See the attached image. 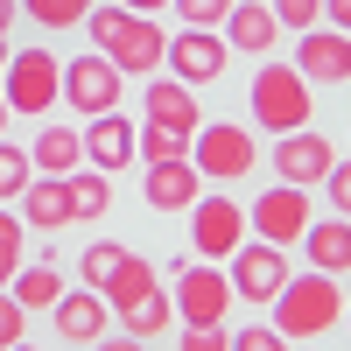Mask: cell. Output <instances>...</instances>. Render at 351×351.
Instances as JSON below:
<instances>
[{
  "label": "cell",
  "instance_id": "obj_1",
  "mask_svg": "<svg viewBox=\"0 0 351 351\" xmlns=\"http://www.w3.org/2000/svg\"><path fill=\"white\" fill-rule=\"evenodd\" d=\"M84 28H92L99 56H112V64H120V77H155V71H162V56H169L162 21H155V14H127L120 0L92 8V14H84Z\"/></svg>",
  "mask_w": 351,
  "mask_h": 351
},
{
  "label": "cell",
  "instance_id": "obj_2",
  "mask_svg": "<svg viewBox=\"0 0 351 351\" xmlns=\"http://www.w3.org/2000/svg\"><path fill=\"white\" fill-rule=\"evenodd\" d=\"M344 324V288L337 274H288V288L274 295V330L295 344V337H330Z\"/></svg>",
  "mask_w": 351,
  "mask_h": 351
},
{
  "label": "cell",
  "instance_id": "obj_3",
  "mask_svg": "<svg viewBox=\"0 0 351 351\" xmlns=\"http://www.w3.org/2000/svg\"><path fill=\"white\" fill-rule=\"evenodd\" d=\"M246 112L260 127H267L274 141L281 134H295V127H309V77L295 71V64H281V56H267V64L253 71V84H246Z\"/></svg>",
  "mask_w": 351,
  "mask_h": 351
},
{
  "label": "cell",
  "instance_id": "obj_4",
  "mask_svg": "<svg viewBox=\"0 0 351 351\" xmlns=\"http://www.w3.org/2000/svg\"><path fill=\"white\" fill-rule=\"evenodd\" d=\"M190 169L204 176V183H239V176H253L260 169L253 127H239V120H204L190 134Z\"/></svg>",
  "mask_w": 351,
  "mask_h": 351
},
{
  "label": "cell",
  "instance_id": "obj_5",
  "mask_svg": "<svg viewBox=\"0 0 351 351\" xmlns=\"http://www.w3.org/2000/svg\"><path fill=\"white\" fill-rule=\"evenodd\" d=\"M309 218H316V204H309V190H295V183H274V190H260V197L246 204V232H253V239H267V246H302Z\"/></svg>",
  "mask_w": 351,
  "mask_h": 351
},
{
  "label": "cell",
  "instance_id": "obj_6",
  "mask_svg": "<svg viewBox=\"0 0 351 351\" xmlns=\"http://www.w3.org/2000/svg\"><path fill=\"white\" fill-rule=\"evenodd\" d=\"M232 302H239V295H232V281L218 267H197V260H190V267L176 274V324H183V330H218L232 316Z\"/></svg>",
  "mask_w": 351,
  "mask_h": 351
},
{
  "label": "cell",
  "instance_id": "obj_7",
  "mask_svg": "<svg viewBox=\"0 0 351 351\" xmlns=\"http://www.w3.org/2000/svg\"><path fill=\"white\" fill-rule=\"evenodd\" d=\"M0 92H8L14 112H43V120H49V106L64 99V64H56L49 49H14V64H8V77H0Z\"/></svg>",
  "mask_w": 351,
  "mask_h": 351
},
{
  "label": "cell",
  "instance_id": "obj_8",
  "mask_svg": "<svg viewBox=\"0 0 351 351\" xmlns=\"http://www.w3.org/2000/svg\"><path fill=\"white\" fill-rule=\"evenodd\" d=\"M288 246H267V239H246L239 253L225 260V281H232V295L239 302H274L281 288H288Z\"/></svg>",
  "mask_w": 351,
  "mask_h": 351
},
{
  "label": "cell",
  "instance_id": "obj_9",
  "mask_svg": "<svg viewBox=\"0 0 351 351\" xmlns=\"http://www.w3.org/2000/svg\"><path fill=\"white\" fill-rule=\"evenodd\" d=\"M225 64H232V49H225V36L218 28H176L169 36V56H162V71L176 77V84H218L225 77Z\"/></svg>",
  "mask_w": 351,
  "mask_h": 351
},
{
  "label": "cell",
  "instance_id": "obj_10",
  "mask_svg": "<svg viewBox=\"0 0 351 351\" xmlns=\"http://www.w3.org/2000/svg\"><path fill=\"white\" fill-rule=\"evenodd\" d=\"M120 92H127V77H120L112 56H71L64 64V99H71V112H84V120L120 112Z\"/></svg>",
  "mask_w": 351,
  "mask_h": 351
},
{
  "label": "cell",
  "instance_id": "obj_11",
  "mask_svg": "<svg viewBox=\"0 0 351 351\" xmlns=\"http://www.w3.org/2000/svg\"><path fill=\"white\" fill-rule=\"evenodd\" d=\"M253 239L246 232V211L232 197H197L190 204V246H197V260H232Z\"/></svg>",
  "mask_w": 351,
  "mask_h": 351
},
{
  "label": "cell",
  "instance_id": "obj_12",
  "mask_svg": "<svg viewBox=\"0 0 351 351\" xmlns=\"http://www.w3.org/2000/svg\"><path fill=\"white\" fill-rule=\"evenodd\" d=\"M337 169V148L324 134H309V127H295V134H281L274 141V183H295V190H316L324 176Z\"/></svg>",
  "mask_w": 351,
  "mask_h": 351
},
{
  "label": "cell",
  "instance_id": "obj_13",
  "mask_svg": "<svg viewBox=\"0 0 351 351\" xmlns=\"http://www.w3.org/2000/svg\"><path fill=\"white\" fill-rule=\"evenodd\" d=\"M288 64H295L309 84H351V36L316 21V28L295 36V56H288Z\"/></svg>",
  "mask_w": 351,
  "mask_h": 351
},
{
  "label": "cell",
  "instance_id": "obj_14",
  "mask_svg": "<svg viewBox=\"0 0 351 351\" xmlns=\"http://www.w3.org/2000/svg\"><path fill=\"white\" fill-rule=\"evenodd\" d=\"M225 49L232 56H274V36H281V21L267 0H232V14H225Z\"/></svg>",
  "mask_w": 351,
  "mask_h": 351
},
{
  "label": "cell",
  "instance_id": "obj_15",
  "mask_svg": "<svg viewBox=\"0 0 351 351\" xmlns=\"http://www.w3.org/2000/svg\"><path fill=\"white\" fill-rule=\"evenodd\" d=\"M106 316H112V309H106L99 288H64V302L49 309V324H56V337H64V344L84 351V344H99V337H106Z\"/></svg>",
  "mask_w": 351,
  "mask_h": 351
},
{
  "label": "cell",
  "instance_id": "obj_16",
  "mask_svg": "<svg viewBox=\"0 0 351 351\" xmlns=\"http://www.w3.org/2000/svg\"><path fill=\"white\" fill-rule=\"evenodd\" d=\"M141 112H148V127H169V134H197L204 127V112H197V92L190 84H176V77H148V99H141Z\"/></svg>",
  "mask_w": 351,
  "mask_h": 351
},
{
  "label": "cell",
  "instance_id": "obj_17",
  "mask_svg": "<svg viewBox=\"0 0 351 351\" xmlns=\"http://www.w3.org/2000/svg\"><path fill=\"white\" fill-rule=\"evenodd\" d=\"M134 141H141V127L127 120V112H99V120L84 127V162L112 176V169H127V162H134Z\"/></svg>",
  "mask_w": 351,
  "mask_h": 351
},
{
  "label": "cell",
  "instance_id": "obj_18",
  "mask_svg": "<svg viewBox=\"0 0 351 351\" xmlns=\"http://www.w3.org/2000/svg\"><path fill=\"white\" fill-rule=\"evenodd\" d=\"M302 253H309V267L316 274H351V218H309V232H302Z\"/></svg>",
  "mask_w": 351,
  "mask_h": 351
},
{
  "label": "cell",
  "instance_id": "obj_19",
  "mask_svg": "<svg viewBox=\"0 0 351 351\" xmlns=\"http://www.w3.org/2000/svg\"><path fill=\"white\" fill-rule=\"evenodd\" d=\"M141 197L155 204V211H190L204 197V176L190 162H162V169H141Z\"/></svg>",
  "mask_w": 351,
  "mask_h": 351
},
{
  "label": "cell",
  "instance_id": "obj_20",
  "mask_svg": "<svg viewBox=\"0 0 351 351\" xmlns=\"http://www.w3.org/2000/svg\"><path fill=\"white\" fill-rule=\"evenodd\" d=\"M21 225L28 232H56V225H71V190H64V176H36L21 197Z\"/></svg>",
  "mask_w": 351,
  "mask_h": 351
},
{
  "label": "cell",
  "instance_id": "obj_21",
  "mask_svg": "<svg viewBox=\"0 0 351 351\" xmlns=\"http://www.w3.org/2000/svg\"><path fill=\"white\" fill-rule=\"evenodd\" d=\"M8 295L21 302V309H56L64 302V274H56V253L43 246L36 260H21V274L8 281Z\"/></svg>",
  "mask_w": 351,
  "mask_h": 351
},
{
  "label": "cell",
  "instance_id": "obj_22",
  "mask_svg": "<svg viewBox=\"0 0 351 351\" xmlns=\"http://www.w3.org/2000/svg\"><path fill=\"white\" fill-rule=\"evenodd\" d=\"M28 162H36V176H71V169H84V134L43 120V134H36V148H28Z\"/></svg>",
  "mask_w": 351,
  "mask_h": 351
},
{
  "label": "cell",
  "instance_id": "obj_23",
  "mask_svg": "<svg viewBox=\"0 0 351 351\" xmlns=\"http://www.w3.org/2000/svg\"><path fill=\"white\" fill-rule=\"evenodd\" d=\"M64 190H71V225H99L112 211V176L106 169H71Z\"/></svg>",
  "mask_w": 351,
  "mask_h": 351
},
{
  "label": "cell",
  "instance_id": "obj_24",
  "mask_svg": "<svg viewBox=\"0 0 351 351\" xmlns=\"http://www.w3.org/2000/svg\"><path fill=\"white\" fill-rule=\"evenodd\" d=\"M155 281H162V274L148 267V260H141V253H127V260H120V267H112V274H106V288H99V295H106V309H112V316H120V309H134L141 295H148V288H155Z\"/></svg>",
  "mask_w": 351,
  "mask_h": 351
},
{
  "label": "cell",
  "instance_id": "obj_25",
  "mask_svg": "<svg viewBox=\"0 0 351 351\" xmlns=\"http://www.w3.org/2000/svg\"><path fill=\"white\" fill-rule=\"evenodd\" d=\"M169 324H176V295H162V281H155L134 309H120V330H127V337H141V344H148V337H162Z\"/></svg>",
  "mask_w": 351,
  "mask_h": 351
},
{
  "label": "cell",
  "instance_id": "obj_26",
  "mask_svg": "<svg viewBox=\"0 0 351 351\" xmlns=\"http://www.w3.org/2000/svg\"><path fill=\"white\" fill-rule=\"evenodd\" d=\"M21 14L49 28V36H64V28H84V14H92V0H21Z\"/></svg>",
  "mask_w": 351,
  "mask_h": 351
},
{
  "label": "cell",
  "instance_id": "obj_27",
  "mask_svg": "<svg viewBox=\"0 0 351 351\" xmlns=\"http://www.w3.org/2000/svg\"><path fill=\"white\" fill-rule=\"evenodd\" d=\"M134 155L148 162V169H162V162H190V134H169V127H141Z\"/></svg>",
  "mask_w": 351,
  "mask_h": 351
},
{
  "label": "cell",
  "instance_id": "obj_28",
  "mask_svg": "<svg viewBox=\"0 0 351 351\" xmlns=\"http://www.w3.org/2000/svg\"><path fill=\"white\" fill-rule=\"evenodd\" d=\"M21 260H28V225L21 211H0V288L21 274Z\"/></svg>",
  "mask_w": 351,
  "mask_h": 351
},
{
  "label": "cell",
  "instance_id": "obj_29",
  "mask_svg": "<svg viewBox=\"0 0 351 351\" xmlns=\"http://www.w3.org/2000/svg\"><path fill=\"white\" fill-rule=\"evenodd\" d=\"M120 260H127V246H120V239H92V246L77 253V274H84V288H106V274L120 267Z\"/></svg>",
  "mask_w": 351,
  "mask_h": 351
},
{
  "label": "cell",
  "instance_id": "obj_30",
  "mask_svg": "<svg viewBox=\"0 0 351 351\" xmlns=\"http://www.w3.org/2000/svg\"><path fill=\"white\" fill-rule=\"evenodd\" d=\"M28 183H36V162H28V148H8V141H0V204L21 197Z\"/></svg>",
  "mask_w": 351,
  "mask_h": 351
},
{
  "label": "cell",
  "instance_id": "obj_31",
  "mask_svg": "<svg viewBox=\"0 0 351 351\" xmlns=\"http://www.w3.org/2000/svg\"><path fill=\"white\" fill-rule=\"evenodd\" d=\"M169 14H176V28H225L232 0H169Z\"/></svg>",
  "mask_w": 351,
  "mask_h": 351
},
{
  "label": "cell",
  "instance_id": "obj_32",
  "mask_svg": "<svg viewBox=\"0 0 351 351\" xmlns=\"http://www.w3.org/2000/svg\"><path fill=\"white\" fill-rule=\"evenodd\" d=\"M267 8H274V21H281V28H295V36L324 21V0H267Z\"/></svg>",
  "mask_w": 351,
  "mask_h": 351
},
{
  "label": "cell",
  "instance_id": "obj_33",
  "mask_svg": "<svg viewBox=\"0 0 351 351\" xmlns=\"http://www.w3.org/2000/svg\"><path fill=\"white\" fill-rule=\"evenodd\" d=\"M21 337H28V309L8 295V288H0V351H14Z\"/></svg>",
  "mask_w": 351,
  "mask_h": 351
},
{
  "label": "cell",
  "instance_id": "obj_34",
  "mask_svg": "<svg viewBox=\"0 0 351 351\" xmlns=\"http://www.w3.org/2000/svg\"><path fill=\"white\" fill-rule=\"evenodd\" d=\"M232 351H288V337L274 324H246V330H232Z\"/></svg>",
  "mask_w": 351,
  "mask_h": 351
},
{
  "label": "cell",
  "instance_id": "obj_35",
  "mask_svg": "<svg viewBox=\"0 0 351 351\" xmlns=\"http://www.w3.org/2000/svg\"><path fill=\"white\" fill-rule=\"evenodd\" d=\"M324 190H330V211L351 218V155H337V169L324 176Z\"/></svg>",
  "mask_w": 351,
  "mask_h": 351
},
{
  "label": "cell",
  "instance_id": "obj_36",
  "mask_svg": "<svg viewBox=\"0 0 351 351\" xmlns=\"http://www.w3.org/2000/svg\"><path fill=\"white\" fill-rule=\"evenodd\" d=\"M183 351H232V330H183Z\"/></svg>",
  "mask_w": 351,
  "mask_h": 351
},
{
  "label": "cell",
  "instance_id": "obj_37",
  "mask_svg": "<svg viewBox=\"0 0 351 351\" xmlns=\"http://www.w3.org/2000/svg\"><path fill=\"white\" fill-rule=\"evenodd\" d=\"M324 21H330V28H344V36H351V0H324Z\"/></svg>",
  "mask_w": 351,
  "mask_h": 351
},
{
  "label": "cell",
  "instance_id": "obj_38",
  "mask_svg": "<svg viewBox=\"0 0 351 351\" xmlns=\"http://www.w3.org/2000/svg\"><path fill=\"white\" fill-rule=\"evenodd\" d=\"M84 351H148V344H141V337H127V330H120V337H99V344H84Z\"/></svg>",
  "mask_w": 351,
  "mask_h": 351
},
{
  "label": "cell",
  "instance_id": "obj_39",
  "mask_svg": "<svg viewBox=\"0 0 351 351\" xmlns=\"http://www.w3.org/2000/svg\"><path fill=\"white\" fill-rule=\"evenodd\" d=\"M120 8H127V14H162L169 0H120Z\"/></svg>",
  "mask_w": 351,
  "mask_h": 351
},
{
  "label": "cell",
  "instance_id": "obj_40",
  "mask_svg": "<svg viewBox=\"0 0 351 351\" xmlns=\"http://www.w3.org/2000/svg\"><path fill=\"white\" fill-rule=\"evenodd\" d=\"M14 14H21V0H0V36L14 28Z\"/></svg>",
  "mask_w": 351,
  "mask_h": 351
},
{
  "label": "cell",
  "instance_id": "obj_41",
  "mask_svg": "<svg viewBox=\"0 0 351 351\" xmlns=\"http://www.w3.org/2000/svg\"><path fill=\"white\" fill-rule=\"evenodd\" d=\"M8 64H14V49H8V36H0V77H8Z\"/></svg>",
  "mask_w": 351,
  "mask_h": 351
},
{
  "label": "cell",
  "instance_id": "obj_42",
  "mask_svg": "<svg viewBox=\"0 0 351 351\" xmlns=\"http://www.w3.org/2000/svg\"><path fill=\"white\" fill-rule=\"evenodd\" d=\"M8 120H14V106H8V92H0V134H8Z\"/></svg>",
  "mask_w": 351,
  "mask_h": 351
},
{
  "label": "cell",
  "instance_id": "obj_43",
  "mask_svg": "<svg viewBox=\"0 0 351 351\" xmlns=\"http://www.w3.org/2000/svg\"><path fill=\"white\" fill-rule=\"evenodd\" d=\"M14 351H36V344H14Z\"/></svg>",
  "mask_w": 351,
  "mask_h": 351
},
{
  "label": "cell",
  "instance_id": "obj_44",
  "mask_svg": "<svg viewBox=\"0 0 351 351\" xmlns=\"http://www.w3.org/2000/svg\"><path fill=\"white\" fill-rule=\"evenodd\" d=\"M344 324H351V302H344Z\"/></svg>",
  "mask_w": 351,
  "mask_h": 351
}]
</instances>
